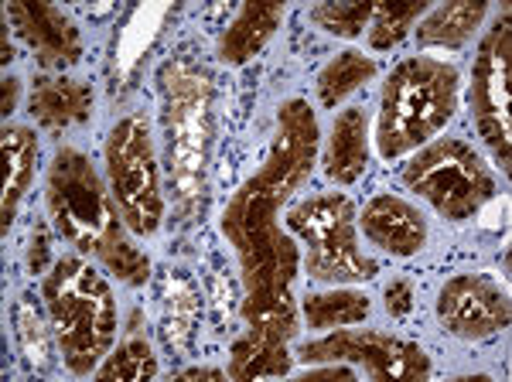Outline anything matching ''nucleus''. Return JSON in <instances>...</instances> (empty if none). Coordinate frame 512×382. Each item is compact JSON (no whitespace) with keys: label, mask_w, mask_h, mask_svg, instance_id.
I'll list each match as a JSON object with an SVG mask.
<instances>
[{"label":"nucleus","mask_w":512,"mask_h":382,"mask_svg":"<svg viewBox=\"0 0 512 382\" xmlns=\"http://www.w3.org/2000/svg\"><path fill=\"white\" fill-rule=\"evenodd\" d=\"M318 116L304 99H287L277 110V134L260 171L250 174L222 212V236L236 249L243 284L246 328L291 342L297 331L294 277L297 246L280 229V205L311 178L318 157Z\"/></svg>","instance_id":"obj_1"},{"label":"nucleus","mask_w":512,"mask_h":382,"mask_svg":"<svg viewBox=\"0 0 512 382\" xmlns=\"http://www.w3.org/2000/svg\"><path fill=\"white\" fill-rule=\"evenodd\" d=\"M45 209L55 232L79 253L103 263L120 284L144 287L151 280V256L127 236V222L86 154L59 147L45 174Z\"/></svg>","instance_id":"obj_2"},{"label":"nucleus","mask_w":512,"mask_h":382,"mask_svg":"<svg viewBox=\"0 0 512 382\" xmlns=\"http://www.w3.org/2000/svg\"><path fill=\"white\" fill-rule=\"evenodd\" d=\"M41 301L55 331V345L72 376H93L110 355L120 328L110 280L79 256H59L41 277Z\"/></svg>","instance_id":"obj_3"},{"label":"nucleus","mask_w":512,"mask_h":382,"mask_svg":"<svg viewBox=\"0 0 512 382\" xmlns=\"http://www.w3.org/2000/svg\"><path fill=\"white\" fill-rule=\"evenodd\" d=\"M458 110V69L441 58L410 55L390 72L379 96L376 151L383 161L424 147Z\"/></svg>","instance_id":"obj_4"},{"label":"nucleus","mask_w":512,"mask_h":382,"mask_svg":"<svg viewBox=\"0 0 512 382\" xmlns=\"http://www.w3.org/2000/svg\"><path fill=\"white\" fill-rule=\"evenodd\" d=\"M164 127H168V174L175 205L192 219L205 198L212 144V82L188 58H171L161 69Z\"/></svg>","instance_id":"obj_5"},{"label":"nucleus","mask_w":512,"mask_h":382,"mask_svg":"<svg viewBox=\"0 0 512 382\" xmlns=\"http://www.w3.org/2000/svg\"><path fill=\"white\" fill-rule=\"evenodd\" d=\"M359 212L352 198L342 191H325V195H308L287 212V229L304 239L308 256L304 270L318 284H366L379 273V263L366 256L355 239Z\"/></svg>","instance_id":"obj_6"},{"label":"nucleus","mask_w":512,"mask_h":382,"mask_svg":"<svg viewBox=\"0 0 512 382\" xmlns=\"http://www.w3.org/2000/svg\"><path fill=\"white\" fill-rule=\"evenodd\" d=\"M403 185L448 222H468L495 198V174L468 140L441 137L403 164Z\"/></svg>","instance_id":"obj_7"},{"label":"nucleus","mask_w":512,"mask_h":382,"mask_svg":"<svg viewBox=\"0 0 512 382\" xmlns=\"http://www.w3.org/2000/svg\"><path fill=\"white\" fill-rule=\"evenodd\" d=\"M106 185L134 236H154L164 219L161 168L144 113L123 116L106 137Z\"/></svg>","instance_id":"obj_8"},{"label":"nucleus","mask_w":512,"mask_h":382,"mask_svg":"<svg viewBox=\"0 0 512 382\" xmlns=\"http://www.w3.org/2000/svg\"><path fill=\"white\" fill-rule=\"evenodd\" d=\"M509 52H512V21L509 7L495 14L478 41V55L472 65V123L489 147L502 171L512 164V130H509Z\"/></svg>","instance_id":"obj_9"},{"label":"nucleus","mask_w":512,"mask_h":382,"mask_svg":"<svg viewBox=\"0 0 512 382\" xmlns=\"http://www.w3.org/2000/svg\"><path fill=\"white\" fill-rule=\"evenodd\" d=\"M304 365L349 362L362 365L379 382H424L431 376V355L417 342L386 335V331H332L297 348Z\"/></svg>","instance_id":"obj_10"},{"label":"nucleus","mask_w":512,"mask_h":382,"mask_svg":"<svg viewBox=\"0 0 512 382\" xmlns=\"http://www.w3.org/2000/svg\"><path fill=\"white\" fill-rule=\"evenodd\" d=\"M437 325L461 342H482L509 328V294L489 273H458L437 294Z\"/></svg>","instance_id":"obj_11"},{"label":"nucleus","mask_w":512,"mask_h":382,"mask_svg":"<svg viewBox=\"0 0 512 382\" xmlns=\"http://www.w3.org/2000/svg\"><path fill=\"white\" fill-rule=\"evenodd\" d=\"M4 14L18 28L24 45L35 52V62L41 72L72 69L82 58V38L79 28L62 7L45 4V0H11Z\"/></svg>","instance_id":"obj_12"},{"label":"nucleus","mask_w":512,"mask_h":382,"mask_svg":"<svg viewBox=\"0 0 512 382\" xmlns=\"http://www.w3.org/2000/svg\"><path fill=\"white\" fill-rule=\"evenodd\" d=\"M359 229L366 232V239L379 246L383 253H393L400 260L417 256L427 246V222L420 209L400 195H376L366 202V209L359 212Z\"/></svg>","instance_id":"obj_13"},{"label":"nucleus","mask_w":512,"mask_h":382,"mask_svg":"<svg viewBox=\"0 0 512 382\" xmlns=\"http://www.w3.org/2000/svg\"><path fill=\"white\" fill-rule=\"evenodd\" d=\"M96 93L89 82L72 79V76H52V72H41L35 76L28 96V110L45 130H69L79 127L93 116Z\"/></svg>","instance_id":"obj_14"},{"label":"nucleus","mask_w":512,"mask_h":382,"mask_svg":"<svg viewBox=\"0 0 512 382\" xmlns=\"http://www.w3.org/2000/svg\"><path fill=\"white\" fill-rule=\"evenodd\" d=\"M325 178L335 185H355L369 168V130H366V110L349 106L335 116L332 134L325 144Z\"/></svg>","instance_id":"obj_15"},{"label":"nucleus","mask_w":512,"mask_h":382,"mask_svg":"<svg viewBox=\"0 0 512 382\" xmlns=\"http://www.w3.org/2000/svg\"><path fill=\"white\" fill-rule=\"evenodd\" d=\"M284 4H243L229 28L219 38V62L222 65H246L256 52H263L274 31L284 21Z\"/></svg>","instance_id":"obj_16"},{"label":"nucleus","mask_w":512,"mask_h":382,"mask_svg":"<svg viewBox=\"0 0 512 382\" xmlns=\"http://www.w3.org/2000/svg\"><path fill=\"white\" fill-rule=\"evenodd\" d=\"M4 202H0V219H4V236L11 232L14 219H18L24 191L35 181V164H38V134L24 123H7L4 127Z\"/></svg>","instance_id":"obj_17"},{"label":"nucleus","mask_w":512,"mask_h":382,"mask_svg":"<svg viewBox=\"0 0 512 382\" xmlns=\"http://www.w3.org/2000/svg\"><path fill=\"white\" fill-rule=\"evenodd\" d=\"M229 379L250 382V379H284L291 372V352L287 342L267 331L246 328L229 348Z\"/></svg>","instance_id":"obj_18"},{"label":"nucleus","mask_w":512,"mask_h":382,"mask_svg":"<svg viewBox=\"0 0 512 382\" xmlns=\"http://www.w3.org/2000/svg\"><path fill=\"white\" fill-rule=\"evenodd\" d=\"M485 14H489L485 0H448V4L427 11V18H420L417 45L458 52L475 38V28H482Z\"/></svg>","instance_id":"obj_19"},{"label":"nucleus","mask_w":512,"mask_h":382,"mask_svg":"<svg viewBox=\"0 0 512 382\" xmlns=\"http://www.w3.org/2000/svg\"><path fill=\"white\" fill-rule=\"evenodd\" d=\"M198 311H202V301H198L195 284L181 270H171L168 297H164V342L175 355H188L192 348Z\"/></svg>","instance_id":"obj_20"},{"label":"nucleus","mask_w":512,"mask_h":382,"mask_svg":"<svg viewBox=\"0 0 512 382\" xmlns=\"http://www.w3.org/2000/svg\"><path fill=\"white\" fill-rule=\"evenodd\" d=\"M304 321L318 331H332V328H349L362 325L373 311L369 297L362 290L352 287H335V290H321V294H308L301 301Z\"/></svg>","instance_id":"obj_21"},{"label":"nucleus","mask_w":512,"mask_h":382,"mask_svg":"<svg viewBox=\"0 0 512 382\" xmlns=\"http://www.w3.org/2000/svg\"><path fill=\"white\" fill-rule=\"evenodd\" d=\"M369 79H376V62L369 55H362L359 48H349V52H338L325 69L318 72V103L325 110H335L342 99H349L355 89L366 86Z\"/></svg>","instance_id":"obj_22"},{"label":"nucleus","mask_w":512,"mask_h":382,"mask_svg":"<svg viewBox=\"0 0 512 382\" xmlns=\"http://www.w3.org/2000/svg\"><path fill=\"white\" fill-rule=\"evenodd\" d=\"M14 335H18V345L28 359L31 369L38 372H48L52 369V345H55V331H52V321L45 325V311L38 307V301L31 294H21L14 301Z\"/></svg>","instance_id":"obj_23"},{"label":"nucleus","mask_w":512,"mask_h":382,"mask_svg":"<svg viewBox=\"0 0 512 382\" xmlns=\"http://www.w3.org/2000/svg\"><path fill=\"white\" fill-rule=\"evenodd\" d=\"M168 14H171V7H154V4L134 7V11H130L127 28L120 31V41H117V55H113L117 58L120 79H127L130 72L137 69L140 55L154 45V38H158V31H161V24Z\"/></svg>","instance_id":"obj_24"},{"label":"nucleus","mask_w":512,"mask_h":382,"mask_svg":"<svg viewBox=\"0 0 512 382\" xmlns=\"http://www.w3.org/2000/svg\"><path fill=\"white\" fill-rule=\"evenodd\" d=\"M158 369L161 365H158V355H154L151 342L134 335V338H127L117 352L106 355V359L96 365L93 376L103 379V382H117V379L137 382V379H154L158 376Z\"/></svg>","instance_id":"obj_25"},{"label":"nucleus","mask_w":512,"mask_h":382,"mask_svg":"<svg viewBox=\"0 0 512 382\" xmlns=\"http://www.w3.org/2000/svg\"><path fill=\"white\" fill-rule=\"evenodd\" d=\"M427 14V0H414V4H376L373 21H369V48L373 52H390L410 35L417 18Z\"/></svg>","instance_id":"obj_26"},{"label":"nucleus","mask_w":512,"mask_h":382,"mask_svg":"<svg viewBox=\"0 0 512 382\" xmlns=\"http://www.w3.org/2000/svg\"><path fill=\"white\" fill-rule=\"evenodd\" d=\"M373 7L376 4H369V0H355V4L352 0H325V4L311 7V21H315L321 31H328V35L352 41L369 28Z\"/></svg>","instance_id":"obj_27"},{"label":"nucleus","mask_w":512,"mask_h":382,"mask_svg":"<svg viewBox=\"0 0 512 382\" xmlns=\"http://www.w3.org/2000/svg\"><path fill=\"white\" fill-rule=\"evenodd\" d=\"M383 297H386V314L390 318H407L410 311H414V284L410 280H390L383 290Z\"/></svg>","instance_id":"obj_28"},{"label":"nucleus","mask_w":512,"mask_h":382,"mask_svg":"<svg viewBox=\"0 0 512 382\" xmlns=\"http://www.w3.org/2000/svg\"><path fill=\"white\" fill-rule=\"evenodd\" d=\"M48 256H52V239H48V226L38 222L31 232V246H28V270L31 273H45L48 270Z\"/></svg>","instance_id":"obj_29"},{"label":"nucleus","mask_w":512,"mask_h":382,"mask_svg":"<svg viewBox=\"0 0 512 382\" xmlns=\"http://www.w3.org/2000/svg\"><path fill=\"white\" fill-rule=\"evenodd\" d=\"M297 379H301V382H321V379L352 382L355 379V365H349V362H332V365H325V369H304Z\"/></svg>","instance_id":"obj_30"},{"label":"nucleus","mask_w":512,"mask_h":382,"mask_svg":"<svg viewBox=\"0 0 512 382\" xmlns=\"http://www.w3.org/2000/svg\"><path fill=\"white\" fill-rule=\"evenodd\" d=\"M178 379H181V382H188V379H212V382H222V379H229V372L212 369V365H192V369L178 372Z\"/></svg>","instance_id":"obj_31"},{"label":"nucleus","mask_w":512,"mask_h":382,"mask_svg":"<svg viewBox=\"0 0 512 382\" xmlns=\"http://www.w3.org/2000/svg\"><path fill=\"white\" fill-rule=\"evenodd\" d=\"M18 96H21V79L7 76L4 79V116H11L14 110H18Z\"/></svg>","instance_id":"obj_32"},{"label":"nucleus","mask_w":512,"mask_h":382,"mask_svg":"<svg viewBox=\"0 0 512 382\" xmlns=\"http://www.w3.org/2000/svg\"><path fill=\"white\" fill-rule=\"evenodd\" d=\"M0 48H4V55H0V58H4V65H7V62H11V58H14V52H11V41H7V28H0Z\"/></svg>","instance_id":"obj_33"}]
</instances>
